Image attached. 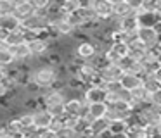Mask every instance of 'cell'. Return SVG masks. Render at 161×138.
Wrapping results in <instances>:
<instances>
[{
  "label": "cell",
  "mask_w": 161,
  "mask_h": 138,
  "mask_svg": "<svg viewBox=\"0 0 161 138\" xmlns=\"http://www.w3.org/2000/svg\"><path fill=\"white\" fill-rule=\"evenodd\" d=\"M30 78H31V81L35 83L42 92L52 90L54 86L57 85V81L61 79L57 67H54V66H50V64H36V66H33Z\"/></svg>",
  "instance_id": "cell-1"
},
{
  "label": "cell",
  "mask_w": 161,
  "mask_h": 138,
  "mask_svg": "<svg viewBox=\"0 0 161 138\" xmlns=\"http://www.w3.org/2000/svg\"><path fill=\"white\" fill-rule=\"evenodd\" d=\"M68 97L64 90H47L42 93V105L52 114L54 117L64 116V104Z\"/></svg>",
  "instance_id": "cell-2"
},
{
  "label": "cell",
  "mask_w": 161,
  "mask_h": 138,
  "mask_svg": "<svg viewBox=\"0 0 161 138\" xmlns=\"http://www.w3.org/2000/svg\"><path fill=\"white\" fill-rule=\"evenodd\" d=\"M87 100L83 98V93L80 97H71V98L66 100L64 104V116L73 117V119H78V117L83 116V112L87 110Z\"/></svg>",
  "instance_id": "cell-3"
},
{
  "label": "cell",
  "mask_w": 161,
  "mask_h": 138,
  "mask_svg": "<svg viewBox=\"0 0 161 138\" xmlns=\"http://www.w3.org/2000/svg\"><path fill=\"white\" fill-rule=\"evenodd\" d=\"M49 28V19L42 14H33L31 17L25 19L21 23V29L30 31V33H35V34H42L47 31Z\"/></svg>",
  "instance_id": "cell-4"
},
{
  "label": "cell",
  "mask_w": 161,
  "mask_h": 138,
  "mask_svg": "<svg viewBox=\"0 0 161 138\" xmlns=\"http://www.w3.org/2000/svg\"><path fill=\"white\" fill-rule=\"evenodd\" d=\"M97 54L99 50L94 41H80L75 47V61L78 62H92Z\"/></svg>",
  "instance_id": "cell-5"
},
{
  "label": "cell",
  "mask_w": 161,
  "mask_h": 138,
  "mask_svg": "<svg viewBox=\"0 0 161 138\" xmlns=\"http://www.w3.org/2000/svg\"><path fill=\"white\" fill-rule=\"evenodd\" d=\"M137 36H139V41H142V43L151 50V48L158 47L161 34H159V31H158L156 28H139Z\"/></svg>",
  "instance_id": "cell-6"
},
{
  "label": "cell",
  "mask_w": 161,
  "mask_h": 138,
  "mask_svg": "<svg viewBox=\"0 0 161 138\" xmlns=\"http://www.w3.org/2000/svg\"><path fill=\"white\" fill-rule=\"evenodd\" d=\"M94 10L101 21H109L114 16V2L113 0H94Z\"/></svg>",
  "instance_id": "cell-7"
},
{
  "label": "cell",
  "mask_w": 161,
  "mask_h": 138,
  "mask_svg": "<svg viewBox=\"0 0 161 138\" xmlns=\"http://www.w3.org/2000/svg\"><path fill=\"white\" fill-rule=\"evenodd\" d=\"M52 121H54V116L45 109V107H40V109L33 110V124H35V128L38 131L49 130Z\"/></svg>",
  "instance_id": "cell-8"
},
{
  "label": "cell",
  "mask_w": 161,
  "mask_h": 138,
  "mask_svg": "<svg viewBox=\"0 0 161 138\" xmlns=\"http://www.w3.org/2000/svg\"><path fill=\"white\" fill-rule=\"evenodd\" d=\"M123 76V71L119 69L118 64H108L106 67H102L99 71V78H101L102 85L104 83H111V81H119Z\"/></svg>",
  "instance_id": "cell-9"
},
{
  "label": "cell",
  "mask_w": 161,
  "mask_h": 138,
  "mask_svg": "<svg viewBox=\"0 0 161 138\" xmlns=\"http://www.w3.org/2000/svg\"><path fill=\"white\" fill-rule=\"evenodd\" d=\"M33 14H36L35 7H33L31 0H16V7H14V16L19 21H25L28 17H31Z\"/></svg>",
  "instance_id": "cell-10"
},
{
  "label": "cell",
  "mask_w": 161,
  "mask_h": 138,
  "mask_svg": "<svg viewBox=\"0 0 161 138\" xmlns=\"http://www.w3.org/2000/svg\"><path fill=\"white\" fill-rule=\"evenodd\" d=\"M106 92L104 86H88L83 92V98L87 100V104H99V102H106Z\"/></svg>",
  "instance_id": "cell-11"
},
{
  "label": "cell",
  "mask_w": 161,
  "mask_h": 138,
  "mask_svg": "<svg viewBox=\"0 0 161 138\" xmlns=\"http://www.w3.org/2000/svg\"><path fill=\"white\" fill-rule=\"evenodd\" d=\"M119 83H121L123 90H126V92H133V90L140 88V86L144 85V78L142 76H137V74H132V72H123Z\"/></svg>",
  "instance_id": "cell-12"
},
{
  "label": "cell",
  "mask_w": 161,
  "mask_h": 138,
  "mask_svg": "<svg viewBox=\"0 0 161 138\" xmlns=\"http://www.w3.org/2000/svg\"><path fill=\"white\" fill-rule=\"evenodd\" d=\"M21 29V21L14 16V14H7V16H0V31L4 33H14V31Z\"/></svg>",
  "instance_id": "cell-13"
},
{
  "label": "cell",
  "mask_w": 161,
  "mask_h": 138,
  "mask_svg": "<svg viewBox=\"0 0 161 138\" xmlns=\"http://www.w3.org/2000/svg\"><path fill=\"white\" fill-rule=\"evenodd\" d=\"M139 28H140V23L135 14L119 19V24H118V31H123V33H135Z\"/></svg>",
  "instance_id": "cell-14"
},
{
  "label": "cell",
  "mask_w": 161,
  "mask_h": 138,
  "mask_svg": "<svg viewBox=\"0 0 161 138\" xmlns=\"http://www.w3.org/2000/svg\"><path fill=\"white\" fill-rule=\"evenodd\" d=\"M147 52H149V48H147L142 41H139V40L128 45V55L132 59H135V61H139V62L147 55Z\"/></svg>",
  "instance_id": "cell-15"
},
{
  "label": "cell",
  "mask_w": 161,
  "mask_h": 138,
  "mask_svg": "<svg viewBox=\"0 0 161 138\" xmlns=\"http://www.w3.org/2000/svg\"><path fill=\"white\" fill-rule=\"evenodd\" d=\"M113 2H114V16L116 17L123 19V17L133 14V9H132L128 0H113Z\"/></svg>",
  "instance_id": "cell-16"
},
{
  "label": "cell",
  "mask_w": 161,
  "mask_h": 138,
  "mask_svg": "<svg viewBox=\"0 0 161 138\" xmlns=\"http://www.w3.org/2000/svg\"><path fill=\"white\" fill-rule=\"evenodd\" d=\"M23 43H26V36H25V31L23 29H18V31H14V33H9L7 36H5V41H4V45L7 48L18 47V45H23Z\"/></svg>",
  "instance_id": "cell-17"
},
{
  "label": "cell",
  "mask_w": 161,
  "mask_h": 138,
  "mask_svg": "<svg viewBox=\"0 0 161 138\" xmlns=\"http://www.w3.org/2000/svg\"><path fill=\"white\" fill-rule=\"evenodd\" d=\"M87 112L94 117L95 121L97 119H104L106 112H108V104L106 102H99V104H88L87 105Z\"/></svg>",
  "instance_id": "cell-18"
},
{
  "label": "cell",
  "mask_w": 161,
  "mask_h": 138,
  "mask_svg": "<svg viewBox=\"0 0 161 138\" xmlns=\"http://www.w3.org/2000/svg\"><path fill=\"white\" fill-rule=\"evenodd\" d=\"M16 64V59L12 55L11 48L7 47H2L0 48V69H9Z\"/></svg>",
  "instance_id": "cell-19"
},
{
  "label": "cell",
  "mask_w": 161,
  "mask_h": 138,
  "mask_svg": "<svg viewBox=\"0 0 161 138\" xmlns=\"http://www.w3.org/2000/svg\"><path fill=\"white\" fill-rule=\"evenodd\" d=\"M128 128H130L128 121H111L108 130L111 135H126Z\"/></svg>",
  "instance_id": "cell-20"
},
{
  "label": "cell",
  "mask_w": 161,
  "mask_h": 138,
  "mask_svg": "<svg viewBox=\"0 0 161 138\" xmlns=\"http://www.w3.org/2000/svg\"><path fill=\"white\" fill-rule=\"evenodd\" d=\"M57 3H59V9L63 16L73 14L80 9V0H64V2H57Z\"/></svg>",
  "instance_id": "cell-21"
},
{
  "label": "cell",
  "mask_w": 161,
  "mask_h": 138,
  "mask_svg": "<svg viewBox=\"0 0 161 138\" xmlns=\"http://www.w3.org/2000/svg\"><path fill=\"white\" fill-rule=\"evenodd\" d=\"M18 117H19L23 131H28V130H33V128H35V124H33V112H23V114H19Z\"/></svg>",
  "instance_id": "cell-22"
},
{
  "label": "cell",
  "mask_w": 161,
  "mask_h": 138,
  "mask_svg": "<svg viewBox=\"0 0 161 138\" xmlns=\"http://www.w3.org/2000/svg\"><path fill=\"white\" fill-rule=\"evenodd\" d=\"M90 128H92V135H94V138H97L101 133L108 131V128H109V121H108V119H97Z\"/></svg>",
  "instance_id": "cell-23"
},
{
  "label": "cell",
  "mask_w": 161,
  "mask_h": 138,
  "mask_svg": "<svg viewBox=\"0 0 161 138\" xmlns=\"http://www.w3.org/2000/svg\"><path fill=\"white\" fill-rule=\"evenodd\" d=\"M142 86L151 93V95H153V93H156L158 90L161 88V85L158 83V79L154 78V76H146V78H144V85Z\"/></svg>",
  "instance_id": "cell-24"
},
{
  "label": "cell",
  "mask_w": 161,
  "mask_h": 138,
  "mask_svg": "<svg viewBox=\"0 0 161 138\" xmlns=\"http://www.w3.org/2000/svg\"><path fill=\"white\" fill-rule=\"evenodd\" d=\"M137 62H139V61H135V59H132L130 55H126V57H123L121 61L118 62V66H119V69H121L123 72H132Z\"/></svg>",
  "instance_id": "cell-25"
},
{
  "label": "cell",
  "mask_w": 161,
  "mask_h": 138,
  "mask_svg": "<svg viewBox=\"0 0 161 138\" xmlns=\"http://www.w3.org/2000/svg\"><path fill=\"white\" fill-rule=\"evenodd\" d=\"M16 0H0V16H7V14H14Z\"/></svg>",
  "instance_id": "cell-26"
},
{
  "label": "cell",
  "mask_w": 161,
  "mask_h": 138,
  "mask_svg": "<svg viewBox=\"0 0 161 138\" xmlns=\"http://www.w3.org/2000/svg\"><path fill=\"white\" fill-rule=\"evenodd\" d=\"M151 104H153V105H156V107H159V109H161V88L158 90L156 93H153V98H151Z\"/></svg>",
  "instance_id": "cell-27"
},
{
  "label": "cell",
  "mask_w": 161,
  "mask_h": 138,
  "mask_svg": "<svg viewBox=\"0 0 161 138\" xmlns=\"http://www.w3.org/2000/svg\"><path fill=\"white\" fill-rule=\"evenodd\" d=\"M40 138H59V135L52 130H42L40 131Z\"/></svg>",
  "instance_id": "cell-28"
},
{
  "label": "cell",
  "mask_w": 161,
  "mask_h": 138,
  "mask_svg": "<svg viewBox=\"0 0 161 138\" xmlns=\"http://www.w3.org/2000/svg\"><path fill=\"white\" fill-rule=\"evenodd\" d=\"M154 78H156V79H158V83H159V85H161V67H159V69H158V71H156V74H154Z\"/></svg>",
  "instance_id": "cell-29"
},
{
  "label": "cell",
  "mask_w": 161,
  "mask_h": 138,
  "mask_svg": "<svg viewBox=\"0 0 161 138\" xmlns=\"http://www.w3.org/2000/svg\"><path fill=\"white\" fill-rule=\"evenodd\" d=\"M0 138H18V136H14V135H9V133H2V135H0Z\"/></svg>",
  "instance_id": "cell-30"
},
{
  "label": "cell",
  "mask_w": 161,
  "mask_h": 138,
  "mask_svg": "<svg viewBox=\"0 0 161 138\" xmlns=\"http://www.w3.org/2000/svg\"><path fill=\"white\" fill-rule=\"evenodd\" d=\"M111 138H128L126 135H111Z\"/></svg>",
  "instance_id": "cell-31"
},
{
  "label": "cell",
  "mask_w": 161,
  "mask_h": 138,
  "mask_svg": "<svg viewBox=\"0 0 161 138\" xmlns=\"http://www.w3.org/2000/svg\"><path fill=\"white\" fill-rule=\"evenodd\" d=\"M158 50H159V48H158ZM158 61H159V64H161V50L158 52Z\"/></svg>",
  "instance_id": "cell-32"
},
{
  "label": "cell",
  "mask_w": 161,
  "mask_h": 138,
  "mask_svg": "<svg viewBox=\"0 0 161 138\" xmlns=\"http://www.w3.org/2000/svg\"><path fill=\"white\" fill-rule=\"evenodd\" d=\"M158 48L161 50V38H159V43H158Z\"/></svg>",
  "instance_id": "cell-33"
}]
</instances>
